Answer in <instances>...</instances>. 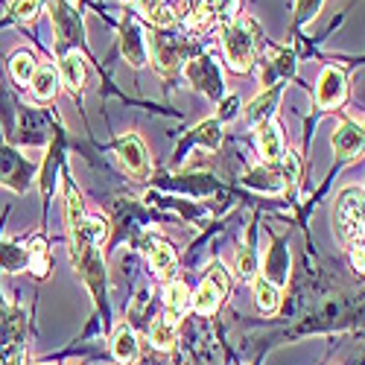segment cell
<instances>
[{
  "mask_svg": "<svg viewBox=\"0 0 365 365\" xmlns=\"http://www.w3.org/2000/svg\"><path fill=\"white\" fill-rule=\"evenodd\" d=\"M193 140L196 143H205L207 149H217L220 140H222V126H220V117H207L193 129Z\"/></svg>",
  "mask_w": 365,
  "mask_h": 365,
  "instance_id": "2e32d148",
  "label": "cell"
},
{
  "mask_svg": "<svg viewBox=\"0 0 365 365\" xmlns=\"http://www.w3.org/2000/svg\"><path fill=\"white\" fill-rule=\"evenodd\" d=\"M33 94L41 100V103H47V100H53L56 97V71L53 68H36V73H33Z\"/></svg>",
  "mask_w": 365,
  "mask_h": 365,
  "instance_id": "9a60e30c",
  "label": "cell"
},
{
  "mask_svg": "<svg viewBox=\"0 0 365 365\" xmlns=\"http://www.w3.org/2000/svg\"><path fill=\"white\" fill-rule=\"evenodd\" d=\"M29 266H33L36 275H47V249L41 240H33V249H29Z\"/></svg>",
  "mask_w": 365,
  "mask_h": 365,
  "instance_id": "d4e9b609",
  "label": "cell"
},
{
  "mask_svg": "<svg viewBox=\"0 0 365 365\" xmlns=\"http://www.w3.org/2000/svg\"><path fill=\"white\" fill-rule=\"evenodd\" d=\"M117 152H120V161L126 164L129 173L135 175H143L149 170V155H146V146L140 143L138 135H126L117 140Z\"/></svg>",
  "mask_w": 365,
  "mask_h": 365,
  "instance_id": "ba28073f",
  "label": "cell"
},
{
  "mask_svg": "<svg viewBox=\"0 0 365 365\" xmlns=\"http://www.w3.org/2000/svg\"><path fill=\"white\" fill-rule=\"evenodd\" d=\"M255 272H257V257L249 246H242L237 252V275L240 281H255Z\"/></svg>",
  "mask_w": 365,
  "mask_h": 365,
  "instance_id": "44dd1931",
  "label": "cell"
},
{
  "mask_svg": "<svg viewBox=\"0 0 365 365\" xmlns=\"http://www.w3.org/2000/svg\"><path fill=\"white\" fill-rule=\"evenodd\" d=\"M185 73L205 97H210V100L222 97V71H220V62L210 53L207 56H193L187 62V68H185Z\"/></svg>",
  "mask_w": 365,
  "mask_h": 365,
  "instance_id": "3957f363",
  "label": "cell"
},
{
  "mask_svg": "<svg viewBox=\"0 0 365 365\" xmlns=\"http://www.w3.org/2000/svg\"><path fill=\"white\" fill-rule=\"evenodd\" d=\"M33 73H36V58L29 53H18L12 58V76L18 82H29V79H33Z\"/></svg>",
  "mask_w": 365,
  "mask_h": 365,
  "instance_id": "7402d4cb",
  "label": "cell"
},
{
  "mask_svg": "<svg viewBox=\"0 0 365 365\" xmlns=\"http://www.w3.org/2000/svg\"><path fill=\"white\" fill-rule=\"evenodd\" d=\"M181 53H185V44L181 41H173V38H152V62L155 68L170 76L178 71V62H181Z\"/></svg>",
  "mask_w": 365,
  "mask_h": 365,
  "instance_id": "52a82bcc",
  "label": "cell"
},
{
  "mask_svg": "<svg viewBox=\"0 0 365 365\" xmlns=\"http://www.w3.org/2000/svg\"><path fill=\"white\" fill-rule=\"evenodd\" d=\"M164 301H167V307L173 310V316H178V313H185L190 307V292L181 281H173L164 289Z\"/></svg>",
  "mask_w": 365,
  "mask_h": 365,
  "instance_id": "d6986e66",
  "label": "cell"
},
{
  "mask_svg": "<svg viewBox=\"0 0 365 365\" xmlns=\"http://www.w3.org/2000/svg\"><path fill=\"white\" fill-rule=\"evenodd\" d=\"M237 106H240V103H237V97H228V100H225V108H222V120L234 117V114H237Z\"/></svg>",
  "mask_w": 365,
  "mask_h": 365,
  "instance_id": "f546056e",
  "label": "cell"
},
{
  "mask_svg": "<svg viewBox=\"0 0 365 365\" xmlns=\"http://www.w3.org/2000/svg\"><path fill=\"white\" fill-rule=\"evenodd\" d=\"M298 175H301L298 152H289V155H284V181L287 185H298Z\"/></svg>",
  "mask_w": 365,
  "mask_h": 365,
  "instance_id": "83f0119b",
  "label": "cell"
},
{
  "mask_svg": "<svg viewBox=\"0 0 365 365\" xmlns=\"http://www.w3.org/2000/svg\"><path fill=\"white\" fill-rule=\"evenodd\" d=\"M41 9V0H15L12 4V18L15 21H33Z\"/></svg>",
  "mask_w": 365,
  "mask_h": 365,
  "instance_id": "cb8c5ba5",
  "label": "cell"
},
{
  "mask_svg": "<svg viewBox=\"0 0 365 365\" xmlns=\"http://www.w3.org/2000/svg\"><path fill=\"white\" fill-rule=\"evenodd\" d=\"M231 289V281H228V272L222 266H214L207 272V278L202 281V287L196 289V298H190V307L202 316H210L217 307H220V301L228 295Z\"/></svg>",
  "mask_w": 365,
  "mask_h": 365,
  "instance_id": "277c9868",
  "label": "cell"
},
{
  "mask_svg": "<svg viewBox=\"0 0 365 365\" xmlns=\"http://www.w3.org/2000/svg\"><path fill=\"white\" fill-rule=\"evenodd\" d=\"M333 152H336L339 158H356L362 152V129L356 123H339L336 132H333Z\"/></svg>",
  "mask_w": 365,
  "mask_h": 365,
  "instance_id": "30bf717a",
  "label": "cell"
},
{
  "mask_svg": "<svg viewBox=\"0 0 365 365\" xmlns=\"http://www.w3.org/2000/svg\"><path fill=\"white\" fill-rule=\"evenodd\" d=\"M181 15H185V24L187 26H205L210 18V0H185V6H181Z\"/></svg>",
  "mask_w": 365,
  "mask_h": 365,
  "instance_id": "e0dca14e",
  "label": "cell"
},
{
  "mask_svg": "<svg viewBox=\"0 0 365 365\" xmlns=\"http://www.w3.org/2000/svg\"><path fill=\"white\" fill-rule=\"evenodd\" d=\"M255 301H257V307H260L266 316H272V313L278 310V304H281V292H278V287L272 284V281L255 278Z\"/></svg>",
  "mask_w": 365,
  "mask_h": 365,
  "instance_id": "7c38bea8",
  "label": "cell"
},
{
  "mask_svg": "<svg viewBox=\"0 0 365 365\" xmlns=\"http://www.w3.org/2000/svg\"><path fill=\"white\" fill-rule=\"evenodd\" d=\"M336 228L348 242H362V187H348L339 193Z\"/></svg>",
  "mask_w": 365,
  "mask_h": 365,
  "instance_id": "7a4b0ae2",
  "label": "cell"
},
{
  "mask_svg": "<svg viewBox=\"0 0 365 365\" xmlns=\"http://www.w3.org/2000/svg\"><path fill=\"white\" fill-rule=\"evenodd\" d=\"M257 146H260V155L266 164H275L284 158V138H281V129L272 123V120L257 123Z\"/></svg>",
  "mask_w": 365,
  "mask_h": 365,
  "instance_id": "9c48e42d",
  "label": "cell"
},
{
  "mask_svg": "<svg viewBox=\"0 0 365 365\" xmlns=\"http://www.w3.org/2000/svg\"><path fill=\"white\" fill-rule=\"evenodd\" d=\"M345 91H348L345 73L339 68H324L322 76H319V88H316L319 108H336L345 100Z\"/></svg>",
  "mask_w": 365,
  "mask_h": 365,
  "instance_id": "8992f818",
  "label": "cell"
},
{
  "mask_svg": "<svg viewBox=\"0 0 365 365\" xmlns=\"http://www.w3.org/2000/svg\"><path fill=\"white\" fill-rule=\"evenodd\" d=\"M111 354L117 362H123V365H132L138 359V339H135V333L129 327H120L114 333V342H111Z\"/></svg>",
  "mask_w": 365,
  "mask_h": 365,
  "instance_id": "8fae6325",
  "label": "cell"
},
{
  "mask_svg": "<svg viewBox=\"0 0 365 365\" xmlns=\"http://www.w3.org/2000/svg\"><path fill=\"white\" fill-rule=\"evenodd\" d=\"M149 263L158 275H170V269L175 266V255H173V249L167 246V242H158V246L149 249Z\"/></svg>",
  "mask_w": 365,
  "mask_h": 365,
  "instance_id": "ffe728a7",
  "label": "cell"
},
{
  "mask_svg": "<svg viewBox=\"0 0 365 365\" xmlns=\"http://www.w3.org/2000/svg\"><path fill=\"white\" fill-rule=\"evenodd\" d=\"M82 220H85V217H82V199L76 196L73 187H68V228L76 231Z\"/></svg>",
  "mask_w": 365,
  "mask_h": 365,
  "instance_id": "484cf974",
  "label": "cell"
},
{
  "mask_svg": "<svg viewBox=\"0 0 365 365\" xmlns=\"http://www.w3.org/2000/svg\"><path fill=\"white\" fill-rule=\"evenodd\" d=\"M275 106H278V88H272V91H266V94H260L257 100H252V103H249L246 117L252 120V123H263V120H269V117H272Z\"/></svg>",
  "mask_w": 365,
  "mask_h": 365,
  "instance_id": "4fadbf2b",
  "label": "cell"
},
{
  "mask_svg": "<svg viewBox=\"0 0 365 365\" xmlns=\"http://www.w3.org/2000/svg\"><path fill=\"white\" fill-rule=\"evenodd\" d=\"M322 9V0H295V21L304 24V21H310L316 18Z\"/></svg>",
  "mask_w": 365,
  "mask_h": 365,
  "instance_id": "4316f807",
  "label": "cell"
},
{
  "mask_svg": "<svg viewBox=\"0 0 365 365\" xmlns=\"http://www.w3.org/2000/svg\"><path fill=\"white\" fill-rule=\"evenodd\" d=\"M222 47H225V58L231 71L237 73H246L255 68V58H257V26L249 18H240L231 21L222 33Z\"/></svg>",
  "mask_w": 365,
  "mask_h": 365,
  "instance_id": "6da1fadb",
  "label": "cell"
},
{
  "mask_svg": "<svg viewBox=\"0 0 365 365\" xmlns=\"http://www.w3.org/2000/svg\"><path fill=\"white\" fill-rule=\"evenodd\" d=\"M123 56L126 62L135 65V68H143L149 62V41H146V33L138 18H126L123 21Z\"/></svg>",
  "mask_w": 365,
  "mask_h": 365,
  "instance_id": "5b68a950",
  "label": "cell"
},
{
  "mask_svg": "<svg viewBox=\"0 0 365 365\" xmlns=\"http://www.w3.org/2000/svg\"><path fill=\"white\" fill-rule=\"evenodd\" d=\"M351 260H354V269L362 272V242H354L351 246Z\"/></svg>",
  "mask_w": 365,
  "mask_h": 365,
  "instance_id": "f1b7e54d",
  "label": "cell"
},
{
  "mask_svg": "<svg viewBox=\"0 0 365 365\" xmlns=\"http://www.w3.org/2000/svg\"><path fill=\"white\" fill-rule=\"evenodd\" d=\"M62 76H65V82L73 91H79L85 85V65H82V56L79 53H68L62 58Z\"/></svg>",
  "mask_w": 365,
  "mask_h": 365,
  "instance_id": "ac0fdd59",
  "label": "cell"
},
{
  "mask_svg": "<svg viewBox=\"0 0 365 365\" xmlns=\"http://www.w3.org/2000/svg\"><path fill=\"white\" fill-rule=\"evenodd\" d=\"M240 6V0H210V18L228 24Z\"/></svg>",
  "mask_w": 365,
  "mask_h": 365,
  "instance_id": "603a6c76",
  "label": "cell"
},
{
  "mask_svg": "<svg viewBox=\"0 0 365 365\" xmlns=\"http://www.w3.org/2000/svg\"><path fill=\"white\" fill-rule=\"evenodd\" d=\"M149 342L155 345L158 351H167L175 345V322L170 319H155L149 327Z\"/></svg>",
  "mask_w": 365,
  "mask_h": 365,
  "instance_id": "5bb4252c",
  "label": "cell"
}]
</instances>
